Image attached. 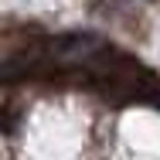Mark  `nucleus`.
Here are the masks:
<instances>
[{"label":"nucleus","mask_w":160,"mask_h":160,"mask_svg":"<svg viewBox=\"0 0 160 160\" xmlns=\"http://www.w3.org/2000/svg\"><path fill=\"white\" fill-rule=\"evenodd\" d=\"M106 51V41L89 31H68L44 41V58L55 68H75V65H96Z\"/></svg>","instance_id":"f257e3e1"}]
</instances>
